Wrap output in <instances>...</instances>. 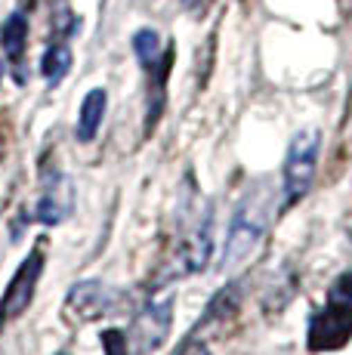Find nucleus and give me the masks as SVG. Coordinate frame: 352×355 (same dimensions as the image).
<instances>
[{"label": "nucleus", "mask_w": 352, "mask_h": 355, "mask_svg": "<svg viewBox=\"0 0 352 355\" xmlns=\"http://www.w3.org/2000/svg\"><path fill=\"white\" fill-rule=\"evenodd\" d=\"M269 214H272V189H269V182H263V186L250 189L232 216V226H229V238H226V254H222V266L226 269H238L241 263H247L256 254V248L266 238Z\"/></svg>", "instance_id": "obj_1"}, {"label": "nucleus", "mask_w": 352, "mask_h": 355, "mask_svg": "<svg viewBox=\"0 0 352 355\" xmlns=\"http://www.w3.org/2000/svg\"><path fill=\"white\" fill-rule=\"evenodd\" d=\"M318 152H322V133L315 127H306L290 139L288 158H284V204H297L313 189L315 170H318Z\"/></svg>", "instance_id": "obj_2"}, {"label": "nucleus", "mask_w": 352, "mask_h": 355, "mask_svg": "<svg viewBox=\"0 0 352 355\" xmlns=\"http://www.w3.org/2000/svg\"><path fill=\"white\" fill-rule=\"evenodd\" d=\"M170 322H173V297H164V300L148 303L146 309L133 318L130 337H127L130 340V352L133 355L155 352L167 340V334H170Z\"/></svg>", "instance_id": "obj_3"}, {"label": "nucleus", "mask_w": 352, "mask_h": 355, "mask_svg": "<svg viewBox=\"0 0 352 355\" xmlns=\"http://www.w3.org/2000/svg\"><path fill=\"white\" fill-rule=\"evenodd\" d=\"M40 272H44V248L31 250V254L25 257V263L19 266V272L12 275L10 288H6L3 300H0V327H6L10 322H16V318L31 306V300H35V291H37Z\"/></svg>", "instance_id": "obj_4"}, {"label": "nucleus", "mask_w": 352, "mask_h": 355, "mask_svg": "<svg viewBox=\"0 0 352 355\" xmlns=\"http://www.w3.org/2000/svg\"><path fill=\"white\" fill-rule=\"evenodd\" d=\"M211 248H213V241H211V214H207L204 220H201V226L192 229L188 238H182V244L176 248V254L167 259L164 272L158 275V284L201 272L207 266V259H211Z\"/></svg>", "instance_id": "obj_5"}, {"label": "nucleus", "mask_w": 352, "mask_h": 355, "mask_svg": "<svg viewBox=\"0 0 352 355\" xmlns=\"http://www.w3.org/2000/svg\"><path fill=\"white\" fill-rule=\"evenodd\" d=\"M352 337V312L340 303H331L324 309H318L309 322V352H331L346 346Z\"/></svg>", "instance_id": "obj_6"}, {"label": "nucleus", "mask_w": 352, "mask_h": 355, "mask_svg": "<svg viewBox=\"0 0 352 355\" xmlns=\"http://www.w3.org/2000/svg\"><path fill=\"white\" fill-rule=\"evenodd\" d=\"M114 306V293L103 288L99 282H84V284H74L69 293V303H65V312L74 315L78 322H90V318L105 315L108 309Z\"/></svg>", "instance_id": "obj_7"}, {"label": "nucleus", "mask_w": 352, "mask_h": 355, "mask_svg": "<svg viewBox=\"0 0 352 355\" xmlns=\"http://www.w3.org/2000/svg\"><path fill=\"white\" fill-rule=\"evenodd\" d=\"M108 96L105 90H90L80 102V118H78V139L80 142H90L93 136L99 133V124H103V114H105Z\"/></svg>", "instance_id": "obj_8"}, {"label": "nucleus", "mask_w": 352, "mask_h": 355, "mask_svg": "<svg viewBox=\"0 0 352 355\" xmlns=\"http://www.w3.org/2000/svg\"><path fill=\"white\" fill-rule=\"evenodd\" d=\"M25 40H28V19H25L22 12H10L6 22L0 25V44H3V53L10 56V62L22 59Z\"/></svg>", "instance_id": "obj_9"}, {"label": "nucleus", "mask_w": 352, "mask_h": 355, "mask_svg": "<svg viewBox=\"0 0 352 355\" xmlns=\"http://www.w3.org/2000/svg\"><path fill=\"white\" fill-rule=\"evenodd\" d=\"M241 309V297H238V284H226L220 293L213 297V303L207 306V315L201 318V327L207 324H222V322H232L235 312Z\"/></svg>", "instance_id": "obj_10"}, {"label": "nucleus", "mask_w": 352, "mask_h": 355, "mask_svg": "<svg viewBox=\"0 0 352 355\" xmlns=\"http://www.w3.org/2000/svg\"><path fill=\"white\" fill-rule=\"evenodd\" d=\"M59 186H62V180H56V186H50L46 189V195L40 198V204H37V220L40 223H59V220H65L69 216V210H71V192H65L62 198H59Z\"/></svg>", "instance_id": "obj_11"}, {"label": "nucleus", "mask_w": 352, "mask_h": 355, "mask_svg": "<svg viewBox=\"0 0 352 355\" xmlns=\"http://www.w3.org/2000/svg\"><path fill=\"white\" fill-rule=\"evenodd\" d=\"M71 68V50L65 44H56L46 50V56L40 59V71H44V78L50 80V84H56V80H62L65 74H69Z\"/></svg>", "instance_id": "obj_12"}, {"label": "nucleus", "mask_w": 352, "mask_h": 355, "mask_svg": "<svg viewBox=\"0 0 352 355\" xmlns=\"http://www.w3.org/2000/svg\"><path fill=\"white\" fill-rule=\"evenodd\" d=\"M133 50H137V56H139L142 65L155 68V65H158V56H161V37H158V31H152V28L137 31V37H133Z\"/></svg>", "instance_id": "obj_13"}, {"label": "nucleus", "mask_w": 352, "mask_h": 355, "mask_svg": "<svg viewBox=\"0 0 352 355\" xmlns=\"http://www.w3.org/2000/svg\"><path fill=\"white\" fill-rule=\"evenodd\" d=\"M328 300H331V303L346 306V309L352 312V269L343 278H337V282H334V288H331V297Z\"/></svg>", "instance_id": "obj_14"}, {"label": "nucleus", "mask_w": 352, "mask_h": 355, "mask_svg": "<svg viewBox=\"0 0 352 355\" xmlns=\"http://www.w3.org/2000/svg\"><path fill=\"white\" fill-rule=\"evenodd\" d=\"M103 349H105V355H133L130 340H127L121 331H105L103 334Z\"/></svg>", "instance_id": "obj_15"}, {"label": "nucleus", "mask_w": 352, "mask_h": 355, "mask_svg": "<svg viewBox=\"0 0 352 355\" xmlns=\"http://www.w3.org/2000/svg\"><path fill=\"white\" fill-rule=\"evenodd\" d=\"M176 355H211V349H207V346H204V343H201V340H198V337H195V340H188V343H186V346H182V349H179V352H176Z\"/></svg>", "instance_id": "obj_16"}, {"label": "nucleus", "mask_w": 352, "mask_h": 355, "mask_svg": "<svg viewBox=\"0 0 352 355\" xmlns=\"http://www.w3.org/2000/svg\"><path fill=\"white\" fill-rule=\"evenodd\" d=\"M0 74H3V62H0Z\"/></svg>", "instance_id": "obj_17"}]
</instances>
